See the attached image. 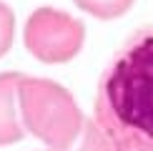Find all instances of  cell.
I'll use <instances>...</instances> for the list:
<instances>
[{"mask_svg":"<svg viewBox=\"0 0 153 151\" xmlns=\"http://www.w3.org/2000/svg\"><path fill=\"white\" fill-rule=\"evenodd\" d=\"M95 123L113 151H153V28L133 35L100 76Z\"/></svg>","mask_w":153,"mask_h":151,"instance_id":"obj_1","label":"cell"},{"mask_svg":"<svg viewBox=\"0 0 153 151\" xmlns=\"http://www.w3.org/2000/svg\"><path fill=\"white\" fill-rule=\"evenodd\" d=\"M18 113L25 134L40 138L48 149L71 146L85 121L68 88L48 78L28 76L18 83Z\"/></svg>","mask_w":153,"mask_h":151,"instance_id":"obj_2","label":"cell"},{"mask_svg":"<svg viewBox=\"0 0 153 151\" xmlns=\"http://www.w3.org/2000/svg\"><path fill=\"white\" fill-rule=\"evenodd\" d=\"M25 48L43 63H65L80 53L85 28L65 10L38 8L23 30Z\"/></svg>","mask_w":153,"mask_h":151,"instance_id":"obj_3","label":"cell"},{"mask_svg":"<svg viewBox=\"0 0 153 151\" xmlns=\"http://www.w3.org/2000/svg\"><path fill=\"white\" fill-rule=\"evenodd\" d=\"M20 78L23 73L15 71L0 73V146H10L25 136L20 113H18V83H20Z\"/></svg>","mask_w":153,"mask_h":151,"instance_id":"obj_4","label":"cell"},{"mask_svg":"<svg viewBox=\"0 0 153 151\" xmlns=\"http://www.w3.org/2000/svg\"><path fill=\"white\" fill-rule=\"evenodd\" d=\"M48 151H113L108 136L103 134L95 118H85L80 126V134L75 136V141L65 149H48Z\"/></svg>","mask_w":153,"mask_h":151,"instance_id":"obj_5","label":"cell"},{"mask_svg":"<svg viewBox=\"0 0 153 151\" xmlns=\"http://www.w3.org/2000/svg\"><path fill=\"white\" fill-rule=\"evenodd\" d=\"M73 3L80 10L100 18V20H111V18H118L123 13H128L136 0H73Z\"/></svg>","mask_w":153,"mask_h":151,"instance_id":"obj_6","label":"cell"},{"mask_svg":"<svg viewBox=\"0 0 153 151\" xmlns=\"http://www.w3.org/2000/svg\"><path fill=\"white\" fill-rule=\"evenodd\" d=\"M13 35H15V15H13V10L0 0V58L10 50Z\"/></svg>","mask_w":153,"mask_h":151,"instance_id":"obj_7","label":"cell"}]
</instances>
